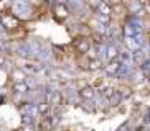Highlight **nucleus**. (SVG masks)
I'll use <instances>...</instances> for the list:
<instances>
[{
    "instance_id": "f3484780",
    "label": "nucleus",
    "mask_w": 150,
    "mask_h": 131,
    "mask_svg": "<svg viewBox=\"0 0 150 131\" xmlns=\"http://www.w3.org/2000/svg\"><path fill=\"white\" fill-rule=\"evenodd\" d=\"M0 38H2V33H0Z\"/></svg>"
},
{
    "instance_id": "ddd939ff",
    "label": "nucleus",
    "mask_w": 150,
    "mask_h": 131,
    "mask_svg": "<svg viewBox=\"0 0 150 131\" xmlns=\"http://www.w3.org/2000/svg\"><path fill=\"white\" fill-rule=\"evenodd\" d=\"M38 110H40L41 113H45V111L48 110V103H40V107H38Z\"/></svg>"
},
{
    "instance_id": "39448f33",
    "label": "nucleus",
    "mask_w": 150,
    "mask_h": 131,
    "mask_svg": "<svg viewBox=\"0 0 150 131\" xmlns=\"http://www.w3.org/2000/svg\"><path fill=\"white\" fill-rule=\"evenodd\" d=\"M79 95L81 98H84V100H91V98H94V90L91 87H84L79 90Z\"/></svg>"
},
{
    "instance_id": "9b49d317",
    "label": "nucleus",
    "mask_w": 150,
    "mask_h": 131,
    "mask_svg": "<svg viewBox=\"0 0 150 131\" xmlns=\"http://www.w3.org/2000/svg\"><path fill=\"white\" fill-rule=\"evenodd\" d=\"M61 103V95L59 93H54V95H51V105H54V107H58V105Z\"/></svg>"
},
{
    "instance_id": "4468645a",
    "label": "nucleus",
    "mask_w": 150,
    "mask_h": 131,
    "mask_svg": "<svg viewBox=\"0 0 150 131\" xmlns=\"http://www.w3.org/2000/svg\"><path fill=\"white\" fill-rule=\"evenodd\" d=\"M5 62V57H4V54H2V52H0V66L4 64Z\"/></svg>"
},
{
    "instance_id": "1a4fd4ad",
    "label": "nucleus",
    "mask_w": 150,
    "mask_h": 131,
    "mask_svg": "<svg viewBox=\"0 0 150 131\" xmlns=\"http://www.w3.org/2000/svg\"><path fill=\"white\" fill-rule=\"evenodd\" d=\"M15 92H17V93H25V92L28 90V85L25 82H15Z\"/></svg>"
},
{
    "instance_id": "423d86ee",
    "label": "nucleus",
    "mask_w": 150,
    "mask_h": 131,
    "mask_svg": "<svg viewBox=\"0 0 150 131\" xmlns=\"http://www.w3.org/2000/svg\"><path fill=\"white\" fill-rule=\"evenodd\" d=\"M12 79H13V82H25L27 75H25V72L22 69H15L12 72Z\"/></svg>"
},
{
    "instance_id": "0eeeda50",
    "label": "nucleus",
    "mask_w": 150,
    "mask_h": 131,
    "mask_svg": "<svg viewBox=\"0 0 150 131\" xmlns=\"http://www.w3.org/2000/svg\"><path fill=\"white\" fill-rule=\"evenodd\" d=\"M119 67H120V62L117 61V59H114V61L109 62V66L106 67V70H107V74H115V72L119 70Z\"/></svg>"
},
{
    "instance_id": "dca6fc26",
    "label": "nucleus",
    "mask_w": 150,
    "mask_h": 131,
    "mask_svg": "<svg viewBox=\"0 0 150 131\" xmlns=\"http://www.w3.org/2000/svg\"><path fill=\"white\" fill-rule=\"evenodd\" d=\"M112 2H119V0H112Z\"/></svg>"
},
{
    "instance_id": "f257e3e1",
    "label": "nucleus",
    "mask_w": 150,
    "mask_h": 131,
    "mask_svg": "<svg viewBox=\"0 0 150 131\" xmlns=\"http://www.w3.org/2000/svg\"><path fill=\"white\" fill-rule=\"evenodd\" d=\"M0 22H2V28H5V30H15L18 26V18L10 13L0 15Z\"/></svg>"
},
{
    "instance_id": "6e6552de",
    "label": "nucleus",
    "mask_w": 150,
    "mask_h": 131,
    "mask_svg": "<svg viewBox=\"0 0 150 131\" xmlns=\"http://www.w3.org/2000/svg\"><path fill=\"white\" fill-rule=\"evenodd\" d=\"M117 54H119V52H117V48H115V46H109V48H107V59H109V61L117 59Z\"/></svg>"
},
{
    "instance_id": "f8f14e48",
    "label": "nucleus",
    "mask_w": 150,
    "mask_h": 131,
    "mask_svg": "<svg viewBox=\"0 0 150 131\" xmlns=\"http://www.w3.org/2000/svg\"><path fill=\"white\" fill-rule=\"evenodd\" d=\"M125 44H127V46H129L130 49L137 48V43L134 41V38H130V36H127V38H125Z\"/></svg>"
},
{
    "instance_id": "20e7f679",
    "label": "nucleus",
    "mask_w": 150,
    "mask_h": 131,
    "mask_svg": "<svg viewBox=\"0 0 150 131\" xmlns=\"http://www.w3.org/2000/svg\"><path fill=\"white\" fill-rule=\"evenodd\" d=\"M74 46H76V49L81 52V54H86V52L89 51V41L86 38H81V39H78L74 43Z\"/></svg>"
},
{
    "instance_id": "f03ea898",
    "label": "nucleus",
    "mask_w": 150,
    "mask_h": 131,
    "mask_svg": "<svg viewBox=\"0 0 150 131\" xmlns=\"http://www.w3.org/2000/svg\"><path fill=\"white\" fill-rule=\"evenodd\" d=\"M54 17L58 18V20H64V18L68 17V7L63 3H58L54 5Z\"/></svg>"
},
{
    "instance_id": "2eb2a0df",
    "label": "nucleus",
    "mask_w": 150,
    "mask_h": 131,
    "mask_svg": "<svg viewBox=\"0 0 150 131\" xmlns=\"http://www.w3.org/2000/svg\"><path fill=\"white\" fill-rule=\"evenodd\" d=\"M27 131H33V128H31V126H27Z\"/></svg>"
},
{
    "instance_id": "7ed1b4c3",
    "label": "nucleus",
    "mask_w": 150,
    "mask_h": 131,
    "mask_svg": "<svg viewBox=\"0 0 150 131\" xmlns=\"http://www.w3.org/2000/svg\"><path fill=\"white\" fill-rule=\"evenodd\" d=\"M96 8H97V12L101 13V15H104V17H107V18L112 15V7L107 5V2H99V5H97Z\"/></svg>"
},
{
    "instance_id": "9d476101",
    "label": "nucleus",
    "mask_w": 150,
    "mask_h": 131,
    "mask_svg": "<svg viewBox=\"0 0 150 131\" xmlns=\"http://www.w3.org/2000/svg\"><path fill=\"white\" fill-rule=\"evenodd\" d=\"M89 69L91 70L101 69V61H99V59H91V61H89Z\"/></svg>"
}]
</instances>
